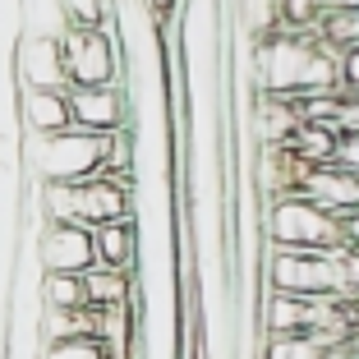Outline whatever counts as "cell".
<instances>
[{"label":"cell","mask_w":359,"mask_h":359,"mask_svg":"<svg viewBox=\"0 0 359 359\" xmlns=\"http://www.w3.org/2000/svg\"><path fill=\"white\" fill-rule=\"evenodd\" d=\"M93 235H97V263L102 267L138 272V263H143V231H138V222H106Z\"/></svg>","instance_id":"30bf717a"},{"label":"cell","mask_w":359,"mask_h":359,"mask_svg":"<svg viewBox=\"0 0 359 359\" xmlns=\"http://www.w3.org/2000/svg\"><path fill=\"white\" fill-rule=\"evenodd\" d=\"M341 10H359V0H318V14H341Z\"/></svg>","instance_id":"ffe728a7"},{"label":"cell","mask_w":359,"mask_h":359,"mask_svg":"<svg viewBox=\"0 0 359 359\" xmlns=\"http://www.w3.org/2000/svg\"><path fill=\"white\" fill-rule=\"evenodd\" d=\"M318 37L337 51H350L359 46V10H341V14H323L318 19Z\"/></svg>","instance_id":"5bb4252c"},{"label":"cell","mask_w":359,"mask_h":359,"mask_svg":"<svg viewBox=\"0 0 359 359\" xmlns=\"http://www.w3.org/2000/svg\"><path fill=\"white\" fill-rule=\"evenodd\" d=\"M60 51H65V69H69V88L79 83H120L125 79V51H120L116 28H83L69 23L60 32Z\"/></svg>","instance_id":"3957f363"},{"label":"cell","mask_w":359,"mask_h":359,"mask_svg":"<svg viewBox=\"0 0 359 359\" xmlns=\"http://www.w3.org/2000/svg\"><path fill=\"white\" fill-rule=\"evenodd\" d=\"M143 5H148L161 23H170V19H175V10H180V0H143Z\"/></svg>","instance_id":"d6986e66"},{"label":"cell","mask_w":359,"mask_h":359,"mask_svg":"<svg viewBox=\"0 0 359 359\" xmlns=\"http://www.w3.org/2000/svg\"><path fill=\"white\" fill-rule=\"evenodd\" d=\"M341 88H359V46L341 51Z\"/></svg>","instance_id":"ac0fdd59"},{"label":"cell","mask_w":359,"mask_h":359,"mask_svg":"<svg viewBox=\"0 0 359 359\" xmlns=\"http://www.w3.org/2000/svg\"><path fill=\"white\" fill-rule=\"evenodd\" d=\"M299 194H309L313 203H323L337 217H350V212H359V170L341 166V161L309 166L304 180H299Z\"/></svg>","instance_id":"ba28073f"},{"label":"cell","mask_w":359,"mask_h":359,"mask_svg":"<svg viewBox=\"0 0 359 359\" xmlns=\"http://www.w3.org/2000/svg\"><path fill=\"white\" fill-rule=\"evenodd\" d=\"M111 134L60 129V134H23V175L32 184H83L106 170Z\"/></svg>","instance_id":"6da1fadb"},{"label":"cell","mask_w":359,"mask_h":359,"mask_svg":"<svg viewBox=\"0 0 359 359\" xmlns=\"http://www.w3.org/2000/svg\"><path fill=\"white\" fill-rule=\"evenodd\" d=\"M346 244H350V249H359V212H350V217H346Z\"/></svg>","instance_id":"44dd1931"},{"label":"cell","mask_w":359,"mask_h":359,"mask_svg":"<svg viewBox=\"0 0 359 359\" xmlns=\"http://www.w3.org/2000/svg\"><path fill=\"white\" fill-rule=\"evenodd\" d=\"M346 355H350V359H359V327L350 332V341H346Z\"/></svg>","instance_id":"7402d4cb"},{"label":"cell","mask_w":359,"mask_h":359,"mask_svg":"<svg viewBox=\"0 0 359 359\" xmlns=\"http://www.w3.org/2000/svg\"><path fill=\"white\" fill-rule=\"evenodd\" d=\"M32 254L42 272H88L97 267V235L79 222H42L32 231Z\"/></svg>","instance_id":"5b68a950"},{"label":"cell","mask_w":359,"mask_h":359,"mask_svg":"<svg viewBox=\"0 0 359 359\" xmlns=\"http://www.w3.org/2000/svg\"><path fill=\"white\" fill-rule=\"evenodd\" d=\"M281 5V28H318V0H276Z\"/></svg>","instance_id":"e0dca14e"},{"label":"cell","mask_w":359,"mask_h":359,"mask_svg":"<svg viewBox=\"0 0 359 359\" xmlns=\"http://www.w3.org/2000/svg\"><path fill=\"white\" fill-rule=\"evenodd\" d=\"M337 134L341 138H359V88H341V102H337Z\"/></svg>","instance_id":"2e32d148"},{"label":"cell","mask_w":359,"mask_h":359,"mask_svg":"<svg viewBox=\"0 0 359 359\" xmlns=\"http://www.w3.org/2000/svg\"><path fill=\"white\" fill-rule=\"evenodd\" d=\"M263 285L267 290H285V295H337L341 299L337 249H327V254H313V249H267Z\"/></svg>","instance_id":"277c9868"},{"label":"cell","mask_w":359,"mask_h":359,"mask_svg":"<svg viewBox=\"0 0 359 359\" xmlns=\"http://www.w3.org/2000/svg\"><path fill=\"white\" fill-rule=\"evenodd\" d=\"M42 304L46 309H93L83 272H46L42 276Z\"/></svg>","instance_id":"7c38bea8"},{"label":"cell","mask_w":359,"mask_h":359,"mask_svg":"<svg viewBox=\"0 0 359 359\" xmlns=\"http://www.w3.org/2000/svg\"><path fill=\"white\" fill-rule=\"evenodd\" d=\"M19 125L23 134H60L74 129V106L65 88H19Z\"/></svg>","instance_id":"9c48e42d"},{"label":"cell","mask_w":359,"mask_h":359,"mask_svg":"<svg viewBox=\"0 0 359 359\" xmlns=\"http://www.w3.org/2000/svg\"><path fill=\"white\" fill-rule=\"evenodd\" d=\"M323 355H332V350L318 332H285V337L263 341V359H323Z\"/></svg>","instance_id":"4fadbf2b"},{"label":"cell","mask_w":359,"mask_h":359,"mask_svg":"<svg viewBox=\"0 0 359 359\" xmlns=\"http://www.w3.org/2000/svg\"><path fill=\"white\" fill-rule=\"evenodd\" d=\"M69 106H74L79 129H93V134L134 129V102H129L125 83H79L69 88Z\"/></svg>","instance_id":"8992f818"},{"label":"cell","mask_w":359,"mask_h":359,"mask_svg":"<svg viewBox=\"0 0 359 359\" xmlns=\"http://www.w3.org/2000/svg\"><path fill=\"white\" fill-rule=\"evenodd\" d=\"M263 231L272 249H313L327 254L346 244V217L327 212L323 203H313L309 194H281L263 208Z\"/></svg>","instance_id":"7a4b0ae2"},{"label":"cell","mask_w":359,"mask_h":359,"mask_svg":"<svg viewBox=\"0 0 359 359\" xmlns=\"http://www.w3.org/2000/svg\"><path fill=\"white\" fill-rule=\"evenodd\" d=\"M350 318H355V327H359V295L350 299Z\"/></svg>","instance_id":"603a6c76"},{"label":"cell","mask_w":359,"mask_h":359,"mask_svg":"<svg viewBox=\"0 0 359 359\" xmlns=\"http://www.w3.org/2000/svg\"><path fill=\"white\" fill-rule=\"evenodd\" d=\"M14 79L19 88H65L69 93V69H65V51L60 37L46 32H23L14 42Z\"/></svg>","instance_id":"52a82bcc"},{"label":"cell","mask_w":359,"mask_h":359,"mask_svg":"<svg viewBox=\"0 0 359 359\" xmlns=\"http://www.w3.org/2000/svg\"><path fill=\"white\" fill-rule=\"evenodd\" d=\"M88 281V299L93 309H120V304H138V285H134V272H120V267H88L83 272Z\"/></svg>","instance_id":"8fae6325"},{"label":"cell","mask_w":359,"mask_h":359,"mask_svg":"<svg viewBox=\"0 0 359 359\" xmlns=\"http://www.w3.org/2000/svg\"><path fill=\"white\" fill-rule=\"evenodd\" d=\"M42 359H111V346L102 337H69V341H46Z\"/></svg>","instance_id":"9a60e30c"},{"label":"cell","mask_w":359,"mask_h":359,"mask_svg":"<svg viewBox=\"0 0 359 359\" xmlns=\"http://www.w3.org/2000/svg\"><path fill=\"white\" fill-rule=\"evenodd\" d=\"M323 359H350V355H346V350H332V355H323Z\"/></svg>","instance_id":"cb8c5ba5"}]
</instances>
